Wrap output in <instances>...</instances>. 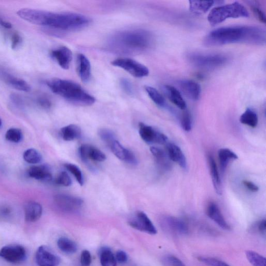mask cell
Returning <instances> with one entry per match:
<instances>
[{
  "label": "cell",
  "mask_w": 266,
  "mask_h": 266,
  "mask_svg": "<svg viewBox=\"0 0 266 266\" xmlns=\"http://www.w3.org/2000/svg\"><path fill=\"white\" fill-rule=\"evenodd\" d=\"M164 266H186L185 264L177 257L172 255H167L162 260Z\"/></svg>",
  "instance_id": "cell-39"
},
{
  "label": "cell",
  "mask_w": 266,
  "mask_h": 266,
  "mask_svg": "<svg viewBox=\"0 0 266 266\" xmlns=\"http://www.w3.org/2000/svg\"><path fill=\"white\" fill-rule=\"evenodd\" d=\"M77 71L81 80L87 83L91 77V65L89 59L83 54L77 57Z\"/></svg>",
  "instance_id": "cell-19"
},
{
  "label": "cell",
  "mask_w": 266,
  "mask_h": 266,
  "mask_svg": "<svg viewBox=\"0 0 266 266\" xmlns=\"http://www.w3.org/2000/svg\"><path fill=\"white\" fill-rule=\"evenodd\" d=\"M162 228L168 233L174 235H185L189 233L187 224L177 217L165 216L160 221Z\"/></svg>",
  "instance_id": "cell-10"
},
{
  "label": "cell",
  "mask_w": 266,
  "mask_h": 266,
  "mask_svg": "<svg viewBox=\"0 0 266 266\" xmlns=\"http://www.w3.org/2000/svg\"><path fill=\"white\" fill-rule=\"evenodd\" d=\"M221 170L223 173L225 172L228 164L238 159V155L232 150L228 148H222L218 152Z\"/></svg>",
  "instance_id": "cell-26"
},
{
  "label": "cell",
  "mask_w": 266,
  "mask_h": 266,
  "mask_svg": "<svg viewBox=\"0 0 266 266\" xmlns=\"http://www.w3.org/2000/svg\"><path fill=\"white\" fill-rule=\"evenodd\" d=\"M2 120L1 119H0V128L2 126Z\"/></svg>",
  "instance_id": "cell-54"
},
{
  "label": "cell",
  "mask_w": 266,
  "mask_h": 266,
  "mask_svg": "<svg viewBox=\"0 0 266 266\" xmlns=\"http://www.w3.org/2000/svg\"><path fill=\"white\" fill-rule=\"evenodd\" d=\"M249 16L247 9L243 4L235 2L213 8L208 19L212 26H215L228 18H247Z\"/></svg>",
  "instance_id": "cell-5"
},
{
  "label": "cell",
  "mask_w": 266,
  "mask_h": 266,
  "mask_svg": "<svg viewBox=\"0 0 266 266\" xmlns=\"http://www.w3.org/2000/svg\"><path fill=\"white\" fill-rule=\"evenodd\" d=\"M181 126L186 132H189L192 129V120L190 114L185 112L181 118Z\"/></svg>",
  "instance_id": "cell-42"
},
{
  "label": "cell",
  "mask_w": 266,
  "mask_h": 266,
  "mask_svg": "<svg viewBox=\"0 0 266 266\" xmlns=\"http://www.w3.org/2000/svg\"><path fill=\"white\" fill-rule=\"evenodd\" d=\"M80 262L82 266H90L92 263V257L89 251L87 250L82 251Z\"/></svg>",
  "instance_id": "cell-43"
},
{
  "label": "cell",
  "mask_w": 266,
  "mask_h": 266,
  "mask_svg": "<svg viewBox=\"0 0 266 266\" xmlns=\"http://www.w3.org/2000/svg\"><path fill=\"white\" fill-rule=\"evenodd\" d=\"M21 18L34 25L62 30H74L89 25L88 17L75 13H54V12L22 8L17 12Z\"/></svg>",
  "instance_id": "cell-1"
},
{
  "label": "cell",
  "mask_w": 266,
  "mask_h": 266,
  "mask_svg": "<svg viewBox=\"0 0 266 266\" xmlns=\"http://www.w3.org/2000/svg\"><path fill=\"white\" fill-rule=\"evenodd\" d=\"M22 41L20 35L17 33H14L12 35L11 38V47L13 50H16L20 45Z\"/></svg>",
  "instance_id": "cell-48"
},
{
  "label": "cell",
  "mask_w": 266,
  "mask_h": 266,
  "mask_svg": "<svg viewBox=\"0 0 266 266\" xmlns=\"http://www.w3.org/2000/svg\"><path fill=\"white\" fill-rule=\"evenodd\" d=\"M101 138L110 145L113 141L116 140L115 133L110 130L103 129L99 132Z\"/></svg>",
  "instance_id": "cell-38"
},
{
  "label": "cell",
  "mask_w": 266,
  "mask_h": 266,
  "mask_svg": "<svg viewBox=\"0 0 266 266\" xmlns=\"http://www.w3.org/2000/svg\"><path fill=\"white\" fill-rule=\"evenodd\" d=\"M246 256L253 266H266L265 258L259 253L252 251L246 252Z\"/></svg>",
  "instance_id": "cell-34"
},
{
  "label": "cell",
  "mask_w": 266,
  "mask_h": 266,
  "mask_svg": "<svg viewBox=\"0 0 266 266\" xmlns=\"http://www.w3.org/2000/svg\"><path fill=\"white\" fill-rule=\"evenodd\" d=\"M145 90H146L151 100L156 105L161 107H163L165 106V100L163 96L158 90L149 86L145 87Z\"/></svg>",
  "instance_id": "cell-33"
},
{
  "label": "cell",
  "mask_w": 266,
  "mask_h": 266,
  "mask_svg": "<svg viewBox=\"0 0 266 266\" xmlns=\"http://www.w3.org/2000/svg\"><path fill=\"white\" fill-rule=\"evenodd\" d=\"M150 151L159 166L164 171H170L172 168L171 160L166 152L159 147H151Z\"/></svg>",
  "instance_id": "cell-20"
},
{
  "label": "cell",
  "mask_w": 266,
  "mask_h": 266,
  "mask_svg": "<svg viewBox=\"0 0 266 266\" xmlns=\"http://www.w3.org/2000/svg\"><path fill=\"white\" fill-rule=\"evenodd\" d=\"M139 133L142 139L148 143L163 144L167 143L168 138L163 133L143 123L139 124Z\"/></svg>",
  "instance_id": "cell-12"
},
{
  "label": "cell",
  "mask_w": 266,
  "mask_h": 266,
  "mask_svg": "<svg viewBox=\"0 0 266 266\" xmlns=\"http://www.w3.org/2000/svg\"><path fill=\"white\" fill-rule=\"evenodd\" d=\"M26 251L20 245H8L0 250V258L12 264H19L25 260Z\"/></svg>",
  "instance_id": "cell-8"
},
{
  "label": "cell",
  "mask_w": 266,
  "mask_h": 266,
  "mask_svg": "<svg viewBox=\"0 0 266 266\" xmlns=\"http://www.w3.org/2000/svg\"><path fill=\"white\" fill-rule=\"evenodd\" d=\"M113 153L121 160L125 161L129 150L125 148L117 139L113 141L110 145Z\"/></svg>",
  "instance_id": "cell-32"
},
{
  "label": "cell",
  "mask_w": 266,
  "mask_h": 266,
  "mask_svg": "<svg viewBox=\"0 0 266 266\" xmlns=\"http://www.w3.org/2000/svg\"><path fill=\"white\" fill-rule=\"evenodd\" d=\"M166 153L170 160L177 163L181 168L186 170L187 163L183 151L175 143H166Z\"/></svg>",
  "instance_id": "cell-17"
},
{
  "label": "cell",
  "mask_w": 266,
  "mask_h": 266,
  "mask_svg": "<svg viewBox=\"0 0 266 266\" xmlns=\"http://www.w3.org/2000/svg\"><path fill=\"white\" fill-rule=\"evenodd\" d=\"M35 261L39 266H57L60 263L59 257L45 246H42L37 250Z\"/></svg>",
  "instance_id": "cell-13"
},
{
  "label": "cell",
  "mask_w": 266,
  "mask_h": 266,
  "mask_svg": "<svg viewBox=\"0 0 266 266\" xmlns=\"http://www.w3.org/2000/svg\"><path fill=\"white\" fill-rule=\"evenodd\" d=\"M1 76L5 82L17 90L29 92L31 90L29 84L25 80L16 78L4 72L1 74Z\"/></svg>",
  "instance_id": "cell-23"
},
{
  "label": "cell",
  "mask_w": 266,
  "mask_h": 266,
  "mask_svg": "<svg viewBox=\"0 0 266 266\" xmlns=\"http://www.w3.org/2000/svg\"><path fill=\"white\" fill-rule=\"evenodd\" d=\"M152 43L150 32L142 29H133L115 34L109 41V46L118 53L137 54L148 50Z\"/></svg>",
  "instance_id": "cell-3"
},
{
  "label": "cell",
  "mask_w": 266,
  "mask_h": 266,
  "mask_svg": "<svg viewBox=\"0 0 266 266\" xmlns=\"http://www.w3.org/2000/svg\"><path fill=\"white\" fill-rule=\"evenodd\" d=\"M0 25L6 29H10L12 28V25L10 23L4 20L1 17H0Z\"/></svg>",
  "instance_id": "cell-53"
},
{
  "label": "cell",
  "mask_w": 266,
  "mask_h": 266,
  "mask_svg": "<svg viewBox=\"0 0 266 266\" xmlns=\"http://www.w3.org/2000/svg\"><path fill=\"white\" fill-rule=\"evenodd\" d=\"M188 59L192 65L204 69L220 67L228 61V57L222 54L191 53L188 55Z\"/></svg>",
  "instance_id": "cell-6"
},
{
  "label": "cell",
  "mask_w": 266,
  "mask_h": 266,
  "mask_svg": "<svg viewBox=\"0 0 266 266\" xmlns=\"http://www.w3.org/2000/svg\"><path fill=\"white\" fill-rule=\"evenodd\" d=\"M120 83L122 87L127 94L132 95L134 93L132 84L128 80L123 79Z\"/></svg>",
  "instance_id": "cell-47"
},
{
  "label": "cell",
  "mask_w": 266,
  "mask_h": 266,
  "mask_svg": "<svg viewBox=\"0 0 266 266\" xmlns=\"http://www.w3.org/2000/svg\"><path fill=\"white\" fill-rule=\"evenodd\" d=\"M243 184L249 190L253 192H256L259 190V187L250 181L244 180Z\"/></svg>",
  "instance_id": "cell-51"
},
{
  "label": "cell",
  "mask_w": 266,
  "mask_h": 266,
  "mask_svg": "<svg viewBox=\"0 0 266 266\" xmlns=\"http://www.w3.org/2000/svg\"><path fill=\"white\" fill-rule=\"evenodd\" d=\"M199 260L208 266H230L225 262L213 258L200 257Z\"/></svg>",
  "instance_id": "cell-40"
},
{
  "label": "cell",
  "mask_w": 266,
  "mask_h": 266,
  "mask_svg": "<svg viewBox=\"0 0 266 266\" xmlns=\"http://www.w3.org/2000/svg\"><path fill=\"white\" fill-rule=\"evenodd\" d=\"M216 1H190V9L192 13L202 14L206 13Z\"/></svg>",
  "instance_id": "cell-28"
},
{
  "label": "cell",
  "mask_w": 266,
  "mask_h": 266,
  "mask_svg": "<svg viewBox=\"0 0 266 266\" xmlns=\"http://www.w3.org/2000/svg\"><path fill=\"white\" fill-rule=\"evenodd\" d=\"M164 91L170 101L181 110H185L186 104L180 92L171 86H165Z\"/></svg>",
  "instance_id": "cell-25"
},
{
  "label": "cell",
  "mask_w": 266,
  "mask_h": 266,
  "mask_svg": "<svg viewBox=\"0 0 266 266\" xmlns=\"http://www.w3.org/2000/svg\"><path fill=\"white\" fill-rule=\"evenodd\" d=\"M81 159L84 162L89 160L102 162L106 160V155L100 149L88 144H82L79 149Z\"/></svg>",
  "instance_id": "cell-14"
},
{
  "label": "cell",
  "mask_w": 266,
  "mask_h": 266,
  "mask_svg": "<svg viewBox=\"0 0 266 266\" xmlns=\"http://www.w3.org/2000/svg\"><path fill=\"white\" fill-rule=\"evenodd\" d=\"M5 138L7 140L11 142H18L22 138L21 132L17 129H10L6 133Z\"/></svg>",
  "instance_id": "cell-37"
},
{
  "label": "cell",
  "mask_w": 266,
  "mask_h": 266,
  "mask_svg": "<svg viewBox=\"0 0 266 266\" xmlns=\"http://www.w3.org/2000/svg\"><path fill=\"white\" fill-rule=\"evenodd\" d=\"M64 166L71 174L75 176L78 183L81 186H83L84 178L80 168L76 165L71 163H66Z\"/></svg>",
  "instance_id": "cell-36"
},
{
  "label": "cell",
  "mask_w": 266,
  "mask_h": 266,
  "mask_svg": "<svg viewBox=\"0 0 266 266\" xmlns=\"http://www.w3.org/2000/svg\"><path fill=\"white\" fill-rule=\"evenodd\" d=\"M23 157L27 162L32 164H38L42 160L41 154L34 149H29L25 151Z\"/></svg>",
  "instance_id": "cell-35"
},
{
  "label": "cell",
  "mask_w": 266,
  "mask_h": 266,
  "mask_svg": "<svg viewBox=\"0 0 266 266\" xmlns=\"http://www.w3.org/2000/svg\"><path fill=\"white\" fill-rule=\"evenodd\" d=\"M254 229L262 235H265L266 231V221L265 219L258 222L254 226Z\"/></svg>",
  "instance_id": "cell-49"
},
{
  "label": "cell",
  "mask_w": 266,
  "mask_h": 266,
  "mask_svg": "<svg viewBox=\"0 0 266 266\" xmlns=\"http://www.w3.org/2000/svg\"><path fill=\"white\" fill-rule=\"evenodd\" d=\"M129 225L138 231L154 235L157 234L156 228L148 216L141 211L137 212L131 217Z\"/></svg>",
  "instance_id": "cell-11"
},
{
  "label": "cell",
  "mask_w": 266,
  "mask_h": 266,
  "mask_svg": "<svg viewBox=\"0 0 266 266\" xmlns=\"http://www.w3.org/2000/svg\"><path fill=\"white\" fill-rule=\"evenodd\" d=\"M42 214V207L39 203L29 202L25 207V217L27 222L33 223L38 221Z\"/></svg>",
  "instance_id": "cell-22"
},
{
  "label": "cell",
  "mask_w": 266,
  "mask_h": 266,
  "mask_svg": "<svg viewBox=\"0 0 266 266\" xmlns=\"http://www.w3.org/2000/svg\"><path fill=\"white\" fill-rule=\"evenodd\" d=\"M116 259L120 264L126 263L128 260L127 253L123 251H119L116 253Z\"/></svg>",
  "instance_id": "cell-50"
},
{
  "label": "cell",
  "mask_w": 266,
  "mask_h": 266,
  "mask_svg": "<svg viewBox=\"0 0 266 266\" xmlns=\"http://www.w3.org/2000/svg\"><path fill=\"white\" fill-rule=\"evenodd\" d=\"M56 184L65 187H69L72 184V180L66 172L60 173L55 179Z\"/></svg>",
  "instance_id": "cell-41"
},
{
  "label": "cell",
  "mask_w": 266,
  "mask_h": 266,
  "mask_svg": "<svg viewBox=\"0 0 266 266\" xmlns=\"http://www.w3.org/2000/svg\"><path fill=\"white\" fill-rule=\"evenodd\" d=\"M208 161L210 166V174L214 189L219 195H222L223 193V186L220 178L218 168L215 161L211 154L209 155Z\"/></svg>",
  "instance_id": "cell-21"
},
{
  "label": "cell",
  "mask_w": 266,
  "mask_h": 266,
  "mask_svg": "<svg viewBox=\"0 0 266 266\" xmlns=\"http://www.w3.org/2000/svg\"><path fill=\"white\" fill-rule=\"evenodd\" d=\"M240 122L241 124L255 128L257 127L258 124V116L255 111H253L250 108H248L246 111L241 116Z\"/></svg>",
  "instance_id": "cell-30"
},
{
  "label": "cell",
  "mask_w": 266,
  "mask_h": 266,
  "mask_svg": "<svg viewBox=\"0 0 266 266\" xmlns=\"http://www.w3.org/2000/svg\"><path fill=\"white\" fill-rule=\"evenodd\" d=\"M207 213L209 218L217 225L226 231H230L231 226L227 223L218 205L214 202L210 203L207 208Z\"/></svg>",
  "instance_id": "cell-18"
},
{
  "label": "cell",
  "mask_w": 266,
  "mask_h": 266,
  "mask_svg": "<svg viewBox=\"0 0 266 266\" xmlns=\"http://www.w3.org/2000/svg\"><path fill=\"white\" fill-rule=\"evenodd\" d=\"M112 64L123 69L132 76L136 78L147 77L149 74V70L147 67L131 58H118L114 60Z\"/></svg>",
  "instance_id": "cell-7"
},
{
  "label": "cell",
  "mask_w": 266,
  "mask_h": 266,
  "mask_svg": "<svg viewBox=\"0 0 266 266\" xmlns=\"http://www.w3.org/2000/svg\"><path fill=\"white\" fill-rule=\"evenodd\" d=\"M251 9L254 13L255 14L256 17L262 22H266V16L261 8L253 4L251 6Z\"/></svg>",
  "instance_id": "cell-46"
},
{
  "label": "cell",
  "mask_w": 266,
  "mask_h": 266,
  "mask_svg": "<svg viewBox=\"0 0 266 266\" xmlns=\"http://www.w3.org/2000/svg\"><path fill=\"white\" fill-rule=\"evenodd\" d=\"M51 56L56 60L60 67L67 70L69 68L72 59V53L66 46L59 47L51 51Z\"/></svg>",
  "instance_id": "cell-16"
},
{
  "label": "cell",
  "mask_w": 266,
  "mask_h": 266,
  "mask_svg": "<svg viewBox=\"0 0 266 266\" xmlns=\"http://www.w3.org/2000/svg\"><path fill=\"white\" fill-rule=\"evenodd\" d=\"M10 98L12 102L18 106L21 107L23 106V102L19 95L16 94H12L10 95Z\"/></svg>",
  "instance_id": "cell-52"
},
{
  "label": "cell",
  "mask_w": 266,
  "mask_h": 266,
  "mask_svg": "<svg viewBox=\"0 0 266 266\" xmlns=\"http://www.w3.org/2000/svg\"><path fill=\"white\" fill-rule=\"evenodd\" d=\"M46 84L54 93L72 104L89 106L95 103L94 97L74 82L55 78L47 81Z\"/></svg>",
  "instance_id": "cell-4"
},
{
  "label": "cell",
  "mask_w": 266,
  "mask_h": 266,
  "mask_svg": "<svg viewBox=\"0 0 266 266\" xmlns=\"http://www.w3.org/2000/svg\"><path fill=\"white\" fill-rule=\"evenodd\" d=\"M54 200L58 209L67 213L77 212L82 208L84 203L80 198L65 194L56 195Z\"/></svg>",
  "instance_id": "cell-9"
},
{
  "label": "cell",
  "mask_w": 266,
  "mask_h": 266,
  "mask_svg": "<svg viewBox=\"0 0 266 266\" xmlns=\"http://www.w3.org/2000/svg\"><path fill=\"white\" fill-rule=\"evenodd\" d=\"M100 255L102 266H117L116 258L110 248H103L100 251Z\"/></svg>",
  "instance_id": "cell-31"
},
{
  "label": "cell",
  "mask_w": 266,
  "mask_h": 266,
  "mask_svg": "<svg viewBox=\"0 0 266 266\" xmlns=\"http://www.w3.org/2000/svg\"><path fill=\"white\" fill-rule=\"evenodd\" d=\"M265 29L257 26H232L222 27L211 31L204 42L208 46H220L243 43L263 45L266 42Z\"/></svg>",
  "instance_id": "cell-2"
},
{
  "label": "cell",
  "mask_w": 266,
  "mask_h": 266,
  "mask_svg": "<svg viewBox=\"0 0 266 266\" xmlns=\"http://www.w3.org/2000/svg\"><path fill=\"white\" fill-rule=\"evenodd\" d=\"M38 103L45 110H49L52 105L51 100L45 96L40 97L38 99Z\"/></svg>",
  "instance_id": "cell-45"
},
{
  "label": "cell",
  "mask_w": 266,
  "mask_h": 266,
  "mask_svg": "<svg viewBox=\"0 0 266 266\" xmlns=\"http://www.w3.org/2000/svg\"><path fill=\"white\" fill-rule=\"evenodd\" d=\"M12 215V210L9 207L4 205L0 207V219L8 220Z\"/></svg>",
  "instance_id": "cell-44"
},
{
  "label": "cell",
  "mask_w": 266,
  "mask_h": 266,
  "mask_svg": "<svg viewBox=\"0 0 266 266\" xmlns=\"http://www.w3.org/2000/svg\"><path fill=\"white\" fill-rule=\"evenodd\" d=\"M57 246L60 250L68 255L74 254L78 251V246L75 242L66 237L60 238L57 241Z\"/></svg>",
  "instance_id": "cell-29"
},
{
  "label": "cell",
  "mask_w": 266,
  "mask_h": 266,
  "mask_svg": "<svg viewBox=\"0 0 266 266\" xmlns=\"http://www.w3.org/2000/svg\"><path fill=\"white\" fill-rule=\"evenodd\" d=\"M61 134L64 140L72 141L81 137V130L75 125H70L62 129Z\"/></svg>",
  "instance_id": "cell-27"
},
{
  "label": "cell",
  "mask_w": 266,
  "mask_h": 266,
  "mask_svg": "<svg viewBox=\"0 0 266 266\" xmlns=\"http://www.w3.org/2000/svg\"><path fill=\"white\" fill-rule=\"evenodd\" d=\"M30 177L42 181H50L52 175L49 168L46 165H42L31 167L28 170Z\"/></svg>",
  "instance_id": "cell-24"
},
{
  "label": "cell",
  "mask_w": 266,
  "mask_h": 266,
  "mask_svg": "<svg viewBox=\"0 0 266 266\" xmlns=\"http://www.w3.org/2000/svg\"><path fill=\"white\" fill-rule=\"evenodd\" d=\"M181 91L191 100L198 101L201 95V89L199 84L190 80H183L178 82Z\"/></svg>",
  "instance_id": "cell-15"
}]
</instances>
